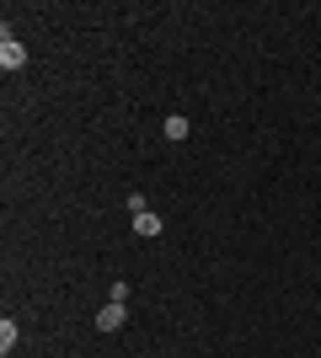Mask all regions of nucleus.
I'll list each match as a JSON object with an SVG mask.
<instances>
[{"label":"nucleus","mask_w":321,"mask_h":358,"mask_svg":"<svg viewBox=\"0 0 321 358\" xmlns=\"http://www.w3.org/2000/svg\"><path fill=\"white\" fill-rule=\"evenodd\" d=\"M16 337H22V331H16V321H11V315H6V321H0V348L11 353V348H16Z\"/></svg>","instance_id":"obj_5"},{"label":"nucleus","mask_w":321,"mask_h":358,"mask_svg":"<svg viewBox=\"0 0 321 358\" xmlns=\"http://www.w3.org/2000/svg\"><path fill=\"white\" fill-rule=\"evenodd\" d=\"M187 134H193V123H187L183 113H171L166 118V139H187Z\"/></svg>","instance_id":"obj_4"},{"label":"nucleus","mask_w":321,"mask_h":358,"mask_svg":"<svg viewBox=\"0 0 321 358\" xmlns=\"http://www.w3.org/2000/svg\"><path fill=\"white\" fill-rule=\"evenodd\" d=\"M123 321H129V310H123V299H107L102 310H97V327H102V331H118Z\"/></svg>","instance_id":"obj_2"},{"label":"nucleus","mask_w":321,"mask_h":358,"mask_svg":"<svg viewBox=\"0 0 321 358\" xmlns=\"http://www.w3.org/2000/svg\"><path fill=\"white\" fill-rule=\"evenodd\" d=\"M22 64H27V48L6 32V38H0V70H22Z\"/></svg>","instance_id":"obj_1"},{"label":"nucleus","mask_w":321,"mask_h":358,"mask_svg":"<svg viewBox=\"0 0 321 358\" xmlns=\"http://www.w3.org/2000/svg\"><path fill=\"white\" fill-rule=\"evenodd\" d=\"M134 230H139V236H161V214H150V209L134 214Z\"/></svg>","instance_id":"obj_3"}]
</instances>
